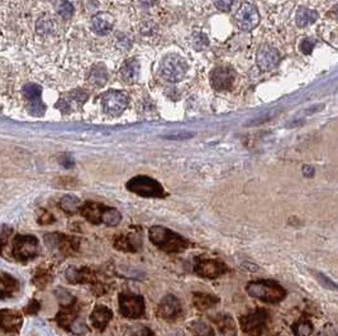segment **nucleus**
Here are the masks:
<instances>
[{
  "label": "nucleus",
  "mask_w": 338,
  "mask_h": 336,
  "mask_svg": "<svg viewBox=\"0 0 338 336\" xmlns=\"http://www.w3.org/2000/svg\"><path fill=\"white\" fill-rule=\"evenodd\" d=\"M148 237L152 244L167 253H181L190 245L188 240L181 235L160 225L151 227L148 230Z\"/></svg>",
  "instance_id": "1"
},
{
  "label": "nucleus",
  "mask_w": 338,
  "mask_h": 336,
  "mask_svg": "<svg viewBox=\"0 0 338 336\" xmlns=\"http://www.w3.org/2000/svg\"><path fill=\"white\" fill-rule=\"evenodd\" d=\"M247 293L254 299L266 303H278L286 296V291L278 282L270 280H254L247 284Z\"/></svg>",
  "instance_id": "2"
},
{
  "label": "nucleus",
  "mask_w": 338,
  "mask_h": 336,
  "mask_svg": "<svg viewBox=\"0 0 338 336\" xmlns=\"http://www.w3.org/2000/svg\"><path fill=\"white\" fill-rule=\"evenodd\" d=\"M127 190L136 193L138 196L148 197V199H162L165 197V190L160 182L148 176H136L127 182Z\"/></svg>",
  "instance_id": "3"
},
{
  "label": "nucleus",
  "mask_w": 338,
  "mask_h": 336,
  "mask_svg": "<svg viewBox=\"0 0 338 336\" xmlns=\"http://www.w3.org/2000/svg\"><path fill=\"white\" fill-rule=\"evenodd\" d=\"M160 71L165 80L170 82H179L181 81L188 72V63L180 55L169 53L161 61Z\"/></svg>",
  "instance_id": "4"
},
{
  "label": "nucleus",
  "mask_w": 338,
  "mask_h": 336,
  "mask_svg": "<svg viewBox=\"0 0 338 336\" xmlns=\"http://www.w3.org/2000/svg\"><path fill=\"white\" fill-rule=\"evenodd\" d=\"M40 252V243L35 235H17L13 240L12 254L18 261H32Z\"/></svg>",
  "instance_id": "5"
},
{
  "label": "nucleus",
  "mask_w": 338,
  "mask_h": 336,
  "mask_svg": "<svg viewBox=\"0 0 338 336\" xmlns=\"http://www.w3.org/2000/svg\"><path fill=\"white\" fill-rule=\"evenodd\" d=\"M119 312L127 318H139L144 315V299L132 292L119 295Z\"/></svg>",
  "instance_id": "6"
},
{
  "label": "nucleus",
  "mask_w": 338,
  "mask_h": 336,
  "mask_svg": "<svg viewBox=\"0 0 338 336\" xmlns=\"http://www.w3.org/2000/svg\"><path fill=\"white\" fill-rule=\"evenodd\" d=\"M267 322V312L263 308H257L255 311L248 312L239 318L242 330L250 336H261Z\"/></svg>",
  "instance_id": "7"
},
{
  "label": "nucleus",
  "mask_w": 338,
  "mask_h": 336,
  "mask_svg": "<svg viewBox=\"0 0 338 336\" xmlns=\"http://www.w3.org/2000/svg\"><path fill=\"white\" fill-rule=\"evenodd\" d=\"M129 99L122 91L110 90L100 96V104L104 112L108 115L119 116L128 106Z\"/></svg>",
  "instance_id": "8"
},
{
  "label": "nucleus",
  "mask_w": 338,
  "mask_h": 336,
  "mask_svg": "<svg viewBox=\"0 0 338 336\" xmlns=\"http://www.w3.org/2000/svg\"><path fill=\"white\" fill-rule=\"evenodd\" d=\"M235 23L238 29L250 32L256 28L260 23V14L252 4L242 3L235 14Z\"/></svg>",
  "instance_id": "9"
},
{
  "label": "nucleus",
  "mask_w": 338,
  "mask_h": 336,
  "mask_svg": "<svg viewBox=\"0 0 338 336\" xmlns=\"http://www.w3.org/2000/svg\"><path fill=\"white\" fill-rule=\"evenodd\" d=\"M236 80L235 70L228 66H218L210 72V85L217 91H228Z\"/></svg>",
  "instance_id": "10"
},
{
  "label": "nucleus",
  "mask_w": 338,
  "mask_h": 336,
  "mask_svg": "<svg viewBox=\"0 0 338 336\" xmlns=\"http://www.w3.org/2000/svg\"><path fill=\"white\" fill-rule=\"evenodd\" d=\"M194 272L203 278H218L228 272V267L219 259H203L195 264Z\"/></svg>",
  "instance_id": "11"
},
{
  "label": "nucleus",
  "mask_w": 338,
  "mask_h": 336,
  "mask_svg": "<svg viewBox=\"0 0 338 336\" xmlns=\"http://www.w3.org/2000/svg\"><path fill=\"white\" fill-rule=\"evenodd\" d=\"M256 62L258 69L262 70V71H271L280 62L279 51L270 44H261L258 51H257Z\"/></svg>",
  "instance_id": "12"
},
{
  "label": "nucleus",
  "mask_w": 338,
  "mask_h": 336,
  "mask_svg": "<svg viewBox=\"0 0 338 336\" xmlns=\"http://www.w3.org/2000/svg\"><path fill=\"white\" fill-rule=\"evenodd\" d=\"M181 303L174 295H166L157 307V315L163 320L174 321L181 315Z\"/></svg>",
  "instance_id": "13"
},
{
  "label": "nucleus",
  "mask_w": 338,
  "mask_h": 336,
  "mask_svg": "<svg viewBox=\"0 0 338 336\" xmlns=\"http://www.w3.org/2000/svg\"><path fill=\"white\" fill-rule=\"evenodd\" d=\"M44 243L50 249H60L65 253H72L78 249V242L74 238H69L63 234H47L44 237Z\"/></svg>",
  "instance_id": "14"
},
{
  "label": "nucleus",
  "mask_w": 338,
  "mask_h": 336,
  "mask_svg": "<svg viewBox=\"0 0 338 336\" xmlns=\"http://www.w3.org/2000/svg\"><path fill=\"white\" fill-rule=\"evenodd\" d=\"M105 209H107V206L103 205V204L88 201L81 206V209L79 211L90 224L99 225L103 224V215Z\"/></svg>",
  "instance_id": "15"
},
{
  "label": "nucleus",
  "mask_w": 338,
  "mask_h": 336,
  "mask_svg": "<svg viewBox=\"0 0 338 336\" xmlns=\"http://www.w3.org/2000/svg\"><path fill=\"white\" fill-rule=\"evenodd\" d=\"M113 25H114V18L109 13H98L91 18V29L98 36L109 35L113 29Z\"/></svg>",
  "instance_id": "16"
},
{
  "label": "nucleus",
  "mask_w": 338,
  "mask_h": 336,
  "mask_svg": "<svg viewBox=\"0 0 338 336\" xmlns=\"http://www.w3.org/2000/svg\"><path fill=\"white\" fill-rule=\"evenodd\" d=\"M113 317V312L109 307L104 305H98L90 315L91 325L99 331H103L109 324Z\"/></svg>",
  "instance_id": "17"
},
{
  "label": "nucleus",
  "mask_w": 338,
  "mask_h": 336,
  "mask_svg": "<svg viewBox=\"0 0 338 336\" xmlns=\"http://www.w3.org/2000/svg\"><path fill=\"white\" fill-rule=\"evenodd\" d=\"M1 317V329L5 333H18L19 329L22 327V315L16 311L10 310H1L0 314Z\"/></svg>",
  "instance_id": "18"
},
{
  "label": "nucleus",
  "mask_w": 338,
  "mask_h": 336,
  "mask_svg": "<svg viewBox=\"0 0 338 336\" xmlns=\"http://www.w3.org/2000/svg\"><path fill=\"white\" fill-rule=\"evenodd\" d=\"M142 245L141 238L137 234H129V235H118L114 240V246L118 250H124V252H137Z\"/></svg>",
  "instance_id": "19"
},
{
  "label": "nucleus",
  "mask_w": 338,
  "mask_h": 336,
  "mask_svg": "<svg viewBox=\"0 0 338 336\" xmlns=\"http://www.w3.org/2000/svg\"><path fill=\"white\" fill-rule=\"evenodd\" d=\"M66 280L71 283H91L94 282L95 276L89 268H69L65 273Z\"/></svg>",
  "instance_id": "20"
},
{
  "label": "nucleus",
  "mask_w": 338,
  "mask_h": 336,
  "mask_svg": "<svg viewBox=\"0 0 338 336\" xmlns=\"http://www.w3.org/2000/svg\"><path fill=\"white\" fill-rule=\"evenodd\" d=\"M119 72H120V77L123 81L127 84H133L139 75V63L135 58L125 59Z\"/></svg>",
  "instance_id": "21"
},
{
  "label": "nucleus",
  "mask_w": 338,
  "mask_h": 336,
  "mask_svg": "<svg viewBox=\"0 0 338 336\" xmlns=\"http://www.w3.org/2000/svg\"><path fill=\"white\" fill-rule=\"evenodd\" d=\"M193 303L198 310H208V308L214 307L219 303V299L216 295H210V293H201L197 292L193 296Z\"/></svg>",
  "instance_id": "22"
},
{
  "label": "nucleus",
  "mask_w": 338,
  "mask_h": 336,
  "mask_svg": "<svg viewBox=\"0 0 338 336\" xmlns=\"http://www.w3.org/2000/svg\"><path fill=\"white\" fill-rule=\"evenodd\" d=\"M212 320L214 321V324L218 326L220 333L225 336H236V326L235 321L232 320L231 316L228 315H217L216 317Z\"/></svg>",
  "instance_id": "23"
},
{
  "label": "nucleus",
  "mask_w": 338,
  "mask_h": 336,
  "mask_svg": "<svg viewBox=\"0 0 338 336\" xmlns=\"http://www.w3.org/2000/svg\"><path fill=\"white\" fill-rule=\"evenodd\" d=\"M108 74L105 67L101 65H95L93 69L90 70L88 75V81L90 82L93 86L95 87H103L107 84Z\"/></svg>",
  "instance_id": "24"
},
{
  "label": "nucleus",
  "mask_w": 338,
  "mask_h": 336,
  "mask_svg": "<svg viewBox=\"0 0 338 336\" xmlns=\"http://www.w3.org/2000/svg\"><path fill=\"white\" fill-rule=\"evenodd\" d=\"M318 18L316 10L308 9V8H300L297 12V17H295V22H297L298 27L300 28H305L308 25L313 24Z\"/></svg>",
  "instance_id": "25"
},
{
  "label": "nucleus",
  "mask_w": 338,
  "mask_h": 336,
  "mask_svg": "<svg viewBox=\"0 0 338 336\" xmlns=\"http://www.w3.org/2000/svg\"><path fill=\"white\" fill-rule=\"evenodd\" d=\"M19 283L16 278H13L12 276L6 273H1V282H0V293L1 297L5 299L8 296H12L13 293L18 290Z\"/></svg>",
  "instance_id": "26"
},
{
  "label": "nucleus",
  "mask_w": 338,
  "mask_h": 336,
  "mask_svg": "<svg viewBox=\"0 0 338 336\" xmlns=\"http://www.w3.org/2000/svg\"><path fill=\"white\" fill-rule=\"evenodd\" d=\"M60 206L66 214H74L78 210L81 209V201L78 197L72 196V195H65L62 199L60 200Z\"/></svg>",
  "instance_id": "27"
},
{
  "label": "nucleus",
  "mask_w": 338,
  "mask_h": 336,
  "mask_svg": "<svg viewBox=\"0 0 338 336\" xmlns=\"http://www.w3.org/2000/svg\"><path fill=\"white\" fill-rule=\"evenodd\" d=\"M22 93L25 100H28L29 103H35L41 100L42 87L37 84H27L23 87Z\"/></svg>",
  "instance_id": "28"
},
{
  "label": "nucleus",
  "mask_w": 338,
  "mask_h": 336,
  "mask_svg": "<svg viewBox=\"0 0 338 336\" xmlns=\"http://www.w3.org/2000/svg\"><path fill=\"white\" fill-rule=\"evenodd\" d=\"M295 336H310L313 333V325L308 318L303 317L299 321H297L293 326Z\"/></svg>",
  "instance_id": "29"
},
{
  "label": "nucleus",
  "mask_w": 338,
  "mask_h": 336,
  "mask_svg": "<svg viewBox=\"0 0 338 336\" xmlns=\"http://www.w3.org/2000/svg\"><path fill=\"white\" fill-rule=\"evenodd\" d=\"M55 296H56L57 301L62 307H72L74 303H75V297L71 295L67 290L65 288H56L55 290Z\"/></svg>",
  "instance_id": "30"
},
{
  "label": "nucleus",
  "mask_w": 338,
  "mask_h": 336,
  "mask_svg": "<svg viewBox=\"0 0 338 336\" xmlns=\"http://www.w3.org/2000/svg\"><path fill=\"white\" fill-rule=\"evenodd\" d=\"M120 221H122V214L118 210L107 206L103 215V224L108 225V226H117Z\"/></svg>",
  "instance_id": "31"
},
{
  "label": "nucleus",
  "mask_w": 338,
  "mask_h": 336,
  "mask_svg": "<svg viewBox=\"0 0 338 336\" xmlns=\"http://www.w3.org/2000/svg\"><path fill=\"white\" fill-rule=\"evenodd\" d=\"M190 330L195 336H216L214 330L209 325L201 321H194L190 324Z\"/></svg>",
  "instance_id": "32"
},
{
  "label": "nucleus",
  "mask_w": 338,
  "mask_h": 336,
  "mask_svg": "<svg viewBox=\"0 0 338 336\" xmlns=\"http://www.w3.org/2000/svg\"><path fill=\"white\" fill-rule=\"evenodd\" d=\"M56 10L59 13V16L61 18L66 19V20L71 18L72 14H74V6L67 0H60L59 3H57Z\"/></svg>",
  "instance_id": "33"
},
{
  "label": "nucleus",
  "mask_w": 338,
  "mask_h": 336,
  "mask_svg": "<svg viewBox=\"0 0 338 336\" xmlns=\"http://www.w3.org/2000/svg\"><path fill=\"white\" fill-rule=\"evenodd\" d=\"M69 330L74 335H85V334L88 333V326H86V324H85V321L82 318L76 317L69 326Z\"/></svg>",
  "instance_id": "34"
},
{
  "label": "nucleus",
  "mask_w": 338,
  "mask_h": 336,
  "mask_svg": "<svg viewBox=\"0 0 338 336\" xmlns=\"http://www.w3.org/2000/svg\"><path fill=\"white\" fill-rule=\"evenodd\" d=\"M191 44L194 47L197 51H201L204 50L205 47H208L209 44V39L204 33H200V32H197L193 36V39H191Z\"/></svg>",
  "instance_id": "35"
},
{
  "label": "nucleus",
  "mask_w": 338,
  "mask_h": 336,
  "mask_svg": "<svg viewBox=\"0 0 338 336\" xmlns=\"http://www.w3.org/2000/svg\"><path fill=\"white\" fill-rule=\"evenodd\" d=\"M54 31V23L48 18L40 19L37 22V32L42 36H47Z\"/></svg>",
  "instance_id": "36"
},
{
  "label": "nucleus",
  "mask_w": 338,
  "mask_h": 336,
  "mask_svg": "<svg viewBox=\"0 0 338 336\" xmlns=\"http://www.w3.org/2000/svg\"><path fill=\"white\" fill-rule=\"evenodd\" d=\"M76 318V316L74 314H72L71 311H63V312H60L59 316H57V321H59V324L61 325V326L66 327V326H70L71 325V322Z\"/></svg>",
  "instance_id": "37"
},
{
  "label": "nucleus",
  "mask_w": 338,
  "mask_h": 336,
  "mask_svg": "<svg viewBox=\"0 0 338 336\" xmlns=\"http://www.w3.org/2000/svg\"><path fill=\"white\" fill-rule=\"evenodd\" d=\"M44 110H46V108H44L43 103H42L41 100H40V101H35V103H31V105L28 106V112H31L32 115L36 116L43 115Z\"/></svg>",
  "instance_id": "38"
},
{
  "label": "nucleus",
  "mask_w": 338,
  "mask_h": 336,
  "mask_svg": "<svg viewBox=\"0 0 338 336\" xmlns=\"http://www.w3.org/2000/svg\"><path fill=\"white\" fill-rule=\"evenodd\" d=\"M37 221L41 225H50L54 223L55 218H54V215L51 214V212L46 211V210H41V212H40V215H38Z\"/></svg>",
  "instance_id": "39"
},
{
  "label": "nucleus",
  "mask_w": 338,
  "mask_h": 336,
  "mask_svg": "<svg viewBox=\"0 0 338 336\" xmlns=\"http://www.w3.org/2000/svg\"><path fill=\"white\" fill-rule=\"evenodd\" d=\"M314 47H316V41L310 39V38H305L300 43V50L304 55H310V53L313 52Z\"/></svg>",
  "instance_id": "40"
},
{
  "label": "nucleus",
  "mask_w": 338,
  "mask_h": 336,
  "mask_svg": "<svg viewBox=\"0 0 338 336\" xmlns=\"http://www.w3.org/2000/svg\"><path fill=\"white\" fill-rule=\"evenodd\" d=\"M233 1L235 0H214V5H216L217 9L222 10V12H228L232 8Z\"/></svg>",
  "instance_id": "41"
},
{
  "label": "nucleus",
  "mask_w": 338,
  "mask_h": 336,
  "mask_svg": "<svg viewBox=\"0 0 338 336\" xmlns=\"http://www.w3.org/2000/svg\"><path fill=\"white\" fill-rule=\"evenodd\" d=\"M70 96H71V99L74 100V101H76V103H79V104L85 103V100L88 99V95H86V93H84L82 90L72 91V93H70Z\"/></svg>",
  "instance_id": "42"
},
{
  "label": "nucleus",
  "mask_w": 338,
  "mask_h": 336,
  "mask_svg": "<svg viewBox=\"0 0 338 336\" xmlns=\"http://www.w3.org/2000/svg\"><path fill=\"white\" fill-rule=\"evenodd\" d=\"M60 163L66 168H71L74 167V165H75L74 158H72V156L71 154H69V153H63L62 156H61V158H60Z\"/></svg>",
  "instance_id": "43"
},
{
  "label": "nucleus",
  "mask_w": 338,
  "mask_h": 336,
  "mask_svg": "<svg viewBox=\"0 0 338 336\" xmlns=\"http://www.w3.org/2000/svg\"><path fill=\"white\" fill-rule=\"evenodd\" d=\"M12 233L13 230L10 226H8V225H3V226H1V244H3V246L6 245L8 238L10 237V234Z\"/></svg>",
  "instance_id": "44"
},
{
  "label": "nucleus",
  "mask_w": 338,
  "mask_h": 336,
  "mask_svg": "<svg viewBox=\"0 0 338 336\" xmlns=\"http://www.w3.org/2000/svg\"><path fill=\"white\" fill-rule=\"evenodd\" d=\"M38 310H40V303H38L36 299H32L31 302L28 303V306L25 307V312L27 314H37Z\"/></svg>",
  "instance_id": "45"
},
{
  "label": "nucleus",
  "mask_w": 338,
  "mask_h": 336,
  "mask_svg": "<svg viewBox=\"0 0 338 336\" xmlns=\"http://www.w3.org/2000/svg\"><path fill=\"white\" fill-rule=\"evenodd\" d=\"M56 108H59L60 112H71V105L67 103V100H63V99L59 100V103L56 104Z\"/></svg>",
  "instance_id": "46"
},
{
  "label": "nucleus",
  "mask_w": 338,
  "mask_h": 336,
  "mask_svg": "<svg viewBox=\"0 0 338 336\" xmlns=\"http://www.w3.org/2000/svg\"><path fill=\"white\" fill-rule=\"evenodd\" d=\"M317 277L319 278V280H320V282H322V283L324 284V286H326V287H328V286H327V284H331V287H332L333 290H338V286H337V284H336V283H333L332 280H329L328 278L323 277L322 274H319V273H318V274H317Z\"/></svg>",
  "instance_id": "47"
},
{
  "label": "nucleus",
  "mask_w": 338,
  "mask_h": 336,
  "mask_svg": "<svg viewBox=\"0 0 338 336\" xmlns=\"http://www.w3.org/2000/svg\"><path fill=\"white\" fill-rule=\"evenodd\" d=\"M303 173H304V176H307V177H313L314 168L310 167V166H304Z\"/></svg>",
  "instance_id": "48"
},
{
  "label": "nucleus",
  "mask_w": 338,
  "mask_h": 336,
  "mask_svg": "<svg viewBox=\"0 0 338 336\" xmlns=\"http://www.w3.org/2000/svg\"><path fill=\"white\" fill-rule=\"evenodd\" d=\"M190 137H193V134L191 133H188V134H178V135H170V137H166V138H169V139H186V138H190Z\"/></svg>",
  "instance_id": "49"
},
{
  "label": "nucleus",
  "mask_w": 338,
  "mask_h": 336,
  "mask_svg": "<svg viewBox=\"0 0 338 336\" xmlns=\"http://www.w3.org/2000/svg\"><path fill=\"white\" fill-rule=\"evenodd\" d=\"M329 17H332L333 19L338 20V3L333 6V9L329 12Z\"/></svg>",
  "instance_id": "50"
},
{
  "label": "nucleus",
  "mask_w": 338,
  "mask_h": 336,
  "mask_svg": "<svg viewBox=\"0 0 338 336\" xmlns=\"http://www.w3.org/2000/svg\"><path fill=\"white\" fill-rule=\"evenodd\" d=\"M275 336H281V335H275Z\"/></svg>",
  "instance_id": "51"
}]
</instances>
